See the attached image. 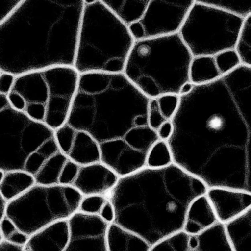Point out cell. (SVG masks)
<instances>
[{
  "mask_svg": "<svg viewBox=\"0 0 251 251\" xmlns=\"http://www.w3.org/2000/svg\"><path fill=\"white\" fill-rule=\"evenodd\" d=\"M167 141L173 162L207 187L251 195V67L179 96Z\"/></svg>",
  "mask_w": 251,
  "mask_h": 251,
  "instance_id": "6da1fadb",
  "label": "cell"
},
{
  "mask_svg": "<svg viewBox=\"0 0 251 251\" xmlns=\"http://www.w3.org/2000/svg\"><path fill=\"white\" fill-rule=\"evenodd\" d=\"M150 99L123 74L102 76L79 91L68 123L98 143L101 162L122 177L146 167L159 140L148 120Z\"/></svg>",
  "mask_w": 251,
  "mask_h": 251,
  "instance_id": "7a4b0ae2",
  "label": "cell"
},
{
  "mask_svg": "<svg viewBox=\"0 0 251 251\" xmlns=\"http://www.w3.org/2000/svg\"><path fill=\"white\" fill-rule=\"evenodd\" d=\"M84 0H22L0 23V72L74 66Z\"/></svg>",
  "mask_w": 251,
  "mask_h": 251,
  "instance_id": "3957f363",
  "label": "cell"
},
{
  "mask_svg": "<svg viewBox=\"0 0 251 251\" xmlns=\"http://www.w3.org/2000/svg\"><path fill=\"white\" fill-rule=\"evenodd\" d=\"M207 190L201 180L173 163L120 177L106 198L114 209L113 223L151 247L183 231L191 204Z\"/></svg>",
  "mask_w": 251,
  "mask_h": 251,
  "instance_id": "277c9868",
  "label": "cell"
},
{
  "mask_svg": "<svg viewBox=\"0 0 251 251\" xmlns=\"http://www.w3.org/2000/svg\"><path fill=\"white\" fill-rule=\"evenodd\" d=\"M68 159L60 150L55 130L12 107L0 94V169L20 170L38 183L51 168Z\"/></svg>",
  "mask_w": 251,
  "mask_h": 251,
  "instance_id": "5b68a950",
  "label": "cell"
},
{
  "mask_svg": "<svg viewBox=\"0 0 251 251\" xmlns=\"http://www.w3.org/2000/svg\"><path fill=\"white\" fill-rule=\"evenodd\" d=\"M193 58L178 33L135 41L124 74L150 99L179 96Z\"/></svg>",
  "mask_w": 251,
  "mask_h": 251,
  "instance_id": "8992f818",
  "label": "cell"
},
{
  "mask_svg": "<svg viewBox=\"0 0 251 251\" xmlns=\"http://www.w3.org/2000/svg\"><path fill=\"white\" fill-rule=\"evenodd\" d=\"M74 67L79 75L123 73L135 42L102 0H84Z\"/></svg>",
  "mask_w": 251,
  "mask_h": 251,
  "instance_id": "52a82bcc",
  "label": "cell"
},
{
  "mask_svg": "<svg viewBox=\"0 0 251 251\" xmlns=\"http://www.w3.org/2000/svg\"><path fill=\"white\" fill-rule=\"evenodd\" d=\"M79 77L73 67L28 73L16 76L8 95L18 100L28 116L55 130L67 123Z\"/></svg>",
  "mask_w": 251,
  "mask_h": 251,
  "instance_id": "ba28073f",
  "label": "cell"
},
{
  "mask_svg": "<svg viewBox=\"0 0 251 251\" xmlns=\"http://www.w3.org/2000/svg\"><path fill=\"white\" fill-rule=\"evenodd\" d=\"M82 195L72 186L35 184L8 202L6 216L28 236L79 211Z\"/></svg>",
  "mask_w": 251,
  "mask_h": 251,
  "instance_id": "9c48e42d",
  "label": "cell"
},
{
  "mask_svg": "<svg viewBox=\"0 0 251 251\" xmlns=\"http://www.w3.org/2000/svg\"><path fill=\"white\" fill-rule=\"evenodd\" d=\"M244 19L195 0L178 32L193 57L236 49Z\"/></svg>",
  "mask_w": 251,
  "mask_h": 251,
  "instance_id": "30bf717a",
  "label": "cell"
},
{
  "mask_svg": "<svg viewBox=\"0 0 251 251\" xmlns=\"http://www.w3.org/2000/svg\"><path fill=\"white\" fill-rule=\"evenodd\" d=\"M195 0H149L142 18L128 28L135 41L178 33Z\"/></svg>",
  "mask_w": 251,
  "mask_h": 251,
  "instance_id": "8fae6325",
  "label": "cell"
},
{
  "mask_svg": "<svg viewBox=\"0 0 251 251\" xmlns=\"http://www.w3.org/2000/svg\"><path fill=\"white\" fill-rule=\"evenodd\" d=\"M70 236L64 251H108L109 224L100 215L78 211L68 220Z\"/></svg>",
  "mask_w": 251,
  "mask_h": 251,
  "instance_id": "7c38bea8",
  "label": "cell"
},
{
  "mask_svg": "<svg viewBox=\"0 0 251 251\" xmlns=\"http://www.w3.org/2000/svg\"><path fill=\"white\" fill-rule=\"evenodd\" d=\"M149 251H233L225 225L218 222L201 233L189 235L183 231L152 246Z\"/></svg>",
  "mask_w": 251,
  "mask_h": 251,
  "instance_id": "4fadbf2b",
  "label": "cell"
},
{
  "mask_svg": "<svg viewBox=\"0 0 251 251\" xmlns=\"http://www.w3.org/2000/svg\"><path fill=\"white\" fill-rule=\"evenodd\" d=\"M119 176L102 162L80 166L72 186L83 196L102 195L106 197L117 184Z\"/></svg>",
  "mask_w": 251,
  "mask_h": 251,
  "instance_id": "5bb4252c",
  "label": "cell"
},
{
  "mask_svg": "<svg viewBox=\"0 0 251 251\" xmlns=\"http://www.w3.org/2000/svg\"><path fill=\"white\" fill-rule=\"evenodd\" d=\"M219 222L226 225L235 220L251 206V195L233 190L212 188L206 194Z\"/></svg>",
  "mask_w": 251,
  "mask_h": 251,
  "instance_id": "9a60e30c",
  "label": "cell"
},
{
  "mask_svg": "<svg viewBox=\"0 0 251 251\" xmlns=\"http://www.w3.org/2000/svg\"><path fill=\"white\" fill-rule=\"evenodd\" d=\"M70 236L68 221L52 224L29 236L28 251H64Z\"/></svg>",
  "mask_w": 251,
  "mask_h": 251,
  "instance_id": "2e32d148",
  "label": "cell"
},
{
  "mask_svg": "<svg viewBox=\"0 0 251 251\" xmlns=\"http://www.w3.org/2000/svg\"><path fill=\"white\" fill-rule=\"evenodd\" d=\"M219 222L206 195L196 199L191 204L183 231L189 235H198Z\"/></svg>",
  "mask_w": 251,
  "mask_h": 251,
  "instance_id": "e0dca14e",
  "label": "cell"
},
{
  "mask_svg": "<svg viewBox=\"0 0 251 251\" xmlns=\"http://www.w3.org/2000/svg\"><path fill=\"white\" fill-rule=\"evenodd\" d=\"M67 157L79 166L101 161V154L97 141L88 133L76 129Z\"/></svg>",
  "mask_w": 251,
  "mask_h": 251,
  "instance_id": "ac0fdd59",
  "label": "cell"
},
{
  "mask_svg": "<svg viewBox=\"0 0 251 251\" xmlns=\"http://www.w3.org/2000/svg\"><path fill=\"white\" fill-rule=\"evenodd\" d=\"M108 251H149L151 246L137 234L113 223L107 232Z\"/></svg>",
  "mask_w": 251,
  "mask_h": 251,
  "instance_id": "d6986e66",
  "label": "cell"
},
{
  "mask_svg": "<svg viewBox=\"0 0 251 251\" xmlns=\"http://www.w3.org/2000/svg\"><path fill=\"white\" fill-rule=\"evenodd\" d=\"M225 226L233 251H251V206Z\"/></svg>",
  "mask_w": 251,
  "mask_h": 251,
  "instance_id": "ffe728a7",
  "label": "cell"
},
{
  "mask_svg": "<svg viewBox=\"0 0 251 251\" xmlns=\"http://www.w3.org/2000/svg\"><path fill=\"white\" fill-rule=\"evenodd\" d=\"M35 184L34 177L25 172L6 171L0 181V195L9 201L26 192Z\"/></svg>",
  "mask_w": 251,
  "mask_h": 251,
  "instance_id": "44dd1931",
  "label": "cell"
},
{
  "mask_svg": "<svg viewBox=\"0 0 251 251\" xmlns=\"http://www.w3.org/2000/svg\"><path fill=\"white\" fill-rule=\"evenodd\" d=\"M105 5L128 27L143 17L149 0H102Z\"/></svg>",
  "mask_w": 251,
  "mask_h": 251,
  "instance_id": "7402d4cb",
  "label": "cell"
},
{
  "mask_svg": "<svg viewBox=\"0 0 251 251\" xmlns=\"http://www.w3.org/2000/svg\"><path fill=\"white\" fill-rule=\"evenodd\" d=\"M214 57H193L189 69L190 81L194 85L211 82L221 76Z\"/></svg>",
  "mask_w": 251,
  "mask_h": 251,
  "instance_id": "603a6c76",
  "label": "cell"
},
{
  "mask_svg": "<svg viewBox=\"0 0 251 251\" xmlns=\"http://www.w3.org/2000/svg\"><path fill=\"white\" fill-rule=\"evenodd\" d=\"M243 19L251 15V0H198Z\"/></svg>",
  "mask_w": 251,
  "mask_h": 251,
  "instance_id": "cb8c5ba5",
  "label": "cell"
},
{
  "mask_svg": "<svg viewBox=\"0 0 251 251\" xmlns=\"http://www.w3.org/2000/svg\"><path fill=\"white\" fill-rule=\"evenodd\" d=\"M173 163L172 155L167 142L158 140L149 152L146 159V167L159 168Z\"/></svg>",
  "mask_w": 251,
  "mask_h": 251,
  "instance_id": "d4e9b609",
  "label": "cell"
},
{
  "mask_svg": "<svg viewBox=\"0 0 251 251\" xmlns=\"http://www.w3.org/2000/svg\"><path fill=\"white\" fill-rule=\"evenodd\" d=\"M235 50L242 64L251 67V15L244 20Z\"/></svg>",
  "mask_w": 251,
  "mask_h": 251,
  "instance_id": "484cf974",
  "label": "cell"
},
{
  "mask_svg": "<svg viewBox=\"0 0 251 251\" xmlns=\"http://www.w3.org/2000/svg\"><path fill=\"white\" fill-rule=\"evenodd\" d=\"M214 58L221 75L231 72L242 64L235 49L223 51L215 56Z\"/></svg>",
  "mask_w": 251,
  "mask_h": 251,
  "instance_id": "4316f807",
  "label": "cell"
},
{
  "mask_svg": "<svg viewBox=\"0 0 251 251\" xmlns=\"http://www.w3.org/2000/svg\"><path fill=\"white\" fill-rule=\"evenodd\" d=\"M107 200V198L102 195H94L83 196L78 211L90 215H99Z\"/></svg>",
  "mask_w": 251,
  "mask_h": 251,
  "instance_id": "83f0119b",
  "label": "cell"
},
{
  "mask_svg": "<svg viewBox=\"0 0 251 251\" xmlns=\"http://www.w3.org/2000/svg\"><path fill=\"white\" fill-rule=\"evenodd\" d=\"M76 129L67 123L55 130V136L61 151L66 155L69 152Z\"/></svg>",
  "mask_w": 251,
  "mask_h": 251,
  "instance_id": "f1b7e54d",
  "label": "cell"
},
{
  "mask_svg": "<svg viewBox=\"0 0 251 251\" xmlns=\"http://www.w3.org/2000/svg\"><path fill=\"white\" fill-rule=\"evenodd\" d=\"M159 110L167 121H171L179 104V96L166 95L156 98Z\"/></svg>",
  "mask_w": 251,
  "mask_h": 251,
  "instance_id": "f546056e",
  "label": "cell"
},
{
  "mask_svg": "<svg viewBox=\"0 0 251 251\" xmlns=\"http://www.w3.org/2000/svg\"><path fill=\"white\" fill-rule=\"evenodd\" d=\"M148 120L151 128L157 131L159 127L167 121L161 114L156 99H150L149 110Z\"/></svg>",
  "mask_w": 251,
  "mask_h": 251,
  "instance_id": "4dcf8cb0",
  "label": "cell"
},
{
  "mask_svg": "<svg viewBox=\"0 0 251 251\" xmlns=\"http://www.w3.org/2000/svg\"><path fill=\"white\" fill-rule=\"evenodd\" d=\"M80 166L68 159L59 177L58 184L72 186L78 173Z\"/></svg>",
  "mask_w": 251,
  "mask_h": 251,
  "instance_id": "1f68e13d",
  "label": "cell"
},
{
  "mask_svg": "<svg viewBox=\"0 0 251 251\" xmlns=\"http://www.w3.org/2000/svg\"><path fill=\"white\" fill-rule=\"evenodd\" d=\"M21 1L22 0H0V23L15 10Z\"/></svg>",
  "mask_w": 251,
  "mask_h": 251,
  "instance_id": "d6a6232c",
  "label": "cell"
},
{
  "mask_svg": "<svg viewBox=\"0 0 251 251\" xmlns=\"http://www.w3.org/2000/svg\"><path fill=\"white\" fill-rule=\"evenodd\" d=\"M0 221V241H6L18 229L12 220L6 216Z\"/></svg>",
  "mask_w": 251,
  "mask_h": 251,
  "instance_id": "836d02e7",
  "label": "cell"
},
{
  "mask_svg": "<svg viewBox=\"0 0 251 251\" xmlns=\"http://www.w3.org/2000/svg\"><path fill=\"white\" fill-rule=\"evenodd\" d=\"M16 76L9 73L0 72V94L8 95L14 85Z\"/></svg>",
  "mask_w": 251,
  "mask_h": 251,
  "instance_id": "e575fe53",
  "label": "cell"
},
{
  "mask_svg": "<svg viewBox=\"0 0 251 251\" xmlns=\"http://www.w3.org/2000/svg\"><path fill=\"white\" fill-rule=\"evenodd\" d=\"M100 216L106 223L110 224L113 223L115 220V211L111 202L107 200L103 206Z\"/></svg>",
  "mask_w": 251,
  "mask_h": 251,
  "instance_id": "d590c367",
  "label": "cell"
},
{
  "mask_svg": "<svg viewBox=\"0 0 251 251\" xmlns=\"http://www.w3.org/2000/svg\"><path fill=\"white\" fill-rule=\"evenodd\" d=\"M29 238V236L18 229L6 241L15 245L25 246L27 243Z\"/></svg>",
  "mask_w": 251,
  "mask_h": 251,
  "instance_id": "8d00e7d4",
  "label": "cell"
},
{
  "mask_svg": "<svg viewBox=\"0 0 251 251\" xmlns=\"http://www.w3.org/2000/svg\"><path fill=\"white\" fill-rule=\"evenodd\" d=\"M173 126L171 121L163 123L156 131L159 140L167 141L171 137Z\"/></svg>",
  "mask_w": 251,
  "mask_h": 251,
  "instance_id": "74e56055",
  "label": "cell"
},
{
  "mask_svg": "<svg viewBox=\"0 0 251 251\" xmlns=\"http://www.w3.org/2000/svg\"><path fill=\"white\" fill-rule=\"evenodd\" d=\"M0 251H28L25 246H19L2 240L0 241Z\"/></svg>",
  "mask_w": 251,
  "mask_h": 251,
  "instance_id": "f35d334b",
  "label": "cell"
},
{
  "mask_svg": "<svg viewBox=\"0 0 251 251\" xmlns=\"http://www.w3.org/2000/svg\"><path fill=\"white\" fill-rule=\"evenodd\" d=\"M8 202L4 198L0 195V220L2 219L6 216V212Z\"/></svg>",
  "mask_w": 251,
  "mask_h": 251,
  "instance_id": "ab89813d",
  "label": "cell"
},
{
  "mask_svg": "<svg viewBox=\"0 0 251 251\" xmlns=\"http://www.w3.org/2000/svg\"><path fill=\"white\" fill-rule=\"evenodd\" d=\"M193 86L194 85L190 82L185 84L180 90L179 95L185 94L189 92L192 90Z\"/></svg>",
  "mask_w": 251,
  "mask_h": 251,
  "instance_id": "60d3db41",
  "label": "cell"
}]
</instances>
